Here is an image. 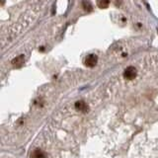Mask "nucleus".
<instances>
[{
  "mask_svg": "<svg viewBox=\"0 0 158 158\" xmlns=\"http://www.w3.org/2000/svg\"><path fill=\"white\" fill-rule=\"evenodd\" d=\"M75 108L77 111H80L82 113H87L89 111V107L84 101H78L75 103Z\"/></svg>",
  "mask_w": 158,
  "mask_h": 158,
  "instance_id": "20e7f679",
  "label": "nucleus"
},
{
  "mask_svg": "<svg viewBox=\"0 0 158 158\" xmlns=\"http://www.w3.org/2000/svg\"><path fill=\"white\" fill-rule=\"evenodd\" d=\"M82 7L87 12L92 11V9H93V6H92L91 2L88 1V0H83V1H82Z\"/></svg>",
  "mask_w": 158,
  "mask_h": 158,
  "instance_id": "423d86ee",
  "label": "nucleus"
},
{
  "mask_svg": "<svg viewBox=\"0 0 158 158\" xmlns=\"http://www.w3.org/2000/svg\"><path fill=\"white\" fill-rule=\"evenodd\" d=\"M24 62H25V56H23V54H21V56H19L17 57H15L13 60L11 61L12 65L14 67H17V68L21 67L23 64H24Z\"/></svg>",
  "mask_w": 158,
  "mask_h": 158,
  "instance_id": "7ed1b4c3",
  "label": "nucleus"
},
{
  "mask_svg": "<svg viewBox=\"0 0 158 158\" xmlns=\"http://www.w3.org/2000/svg\"><path fill=\"white\" fill-rule=\"evenodd\" d=\"M98 62V56L96 54H89L85 58V65L88 67H94Z\"/></svg>",
  "mask_w": 158,
  "mask_h": 158,
  "instance_id": "f03ea898",
  "label": "nucleus"
},
{
  "mask_svg": "<svg viewBox=\"0 0 158 158\" xmlns=\"http://www.w3.org/2000/svg\"><path fill=\"white\" fill-rule=\"evenodd\" d=\"M110 4V0H98V7L101 9H107Z\"/></svg>",
  "mask_w": 158,
  "mask_h": 158,
  "instance_id": "0eeeda50",
  "label": "nucleus"
},
{
  "mask_svg": "<svg viewBox=\"0 0 158 158\" xmlns=\"http://www.w3.org/2000/svg\"><path fill=\"white\" fill-rule=\"evenodd\" d=\"M31 158H46V154L42 149H35L32 152Z\"/></svg>",
  "mask_w": 158,
  "mask_h": 158,
  "instance_id": "39448f33",
  "label": "nucleus"
},
{
  "mask_svg": "<svg viewBox=\"0 0 158 158\" xmlns=\"http://www.w3.org/2000/svg\"><path fill=\"white\" fill-rule=\"evenodd\" d=\"M137 75V70L135 67L133 66H128L125 72H123V77H125L127 80H132L135 79Z\"/></svg>",
  "mask_w": 158,
  "mask_h": 158,
  "instance_id": "f257e3e1",
  "label": "nucleus"
}]
</instances>
